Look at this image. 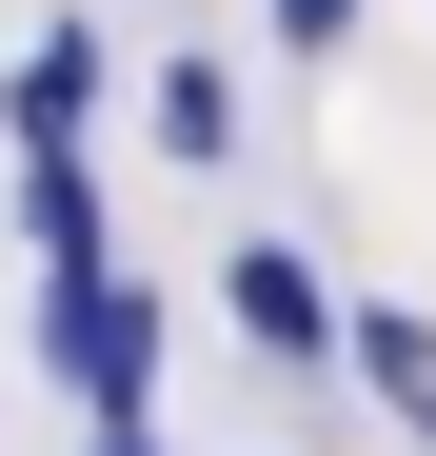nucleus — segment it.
I'll return each instance as SVG.
<instances>
[{
    "label": "nucleus",
    "mask_w": 436,
    "mask_h": 456,
    "mask_svg": "<svg viewBox=\"0 0 436 456\" xmlns=\"http://www.w3.org/2000/svg\"><path fill=\"white\" fill-rule=\"evenodd\" d=\"M139 357H159V318H139L119 278H60V377H80L119 436H139Z\"/></svg>",
    "instance_id": "1"
},
{
    "label": "nucleus",
    "mask_w": 436,
    "mask_h": 456,
    "mask_svg": "<svg viewBox=\"0 0 436 456\" xmlns=\"http://www.w3.org/2000/svg\"><path fill=\"white\" fill-rule=\"evenodd\" d=\"M238 338H258V357H337V297H318V258H278V239H258V258H238Z\"/></svg>",
    "instance_id": "2"
},
{
    "label": "nucleus",
    "mask_w": 436,
    "mask_h": 456,
    "mask_svg": "<svg viewBox=\"0 0 436 456\" xmlns=\"http://www.w3.org/2000/svg\"><path fill=\"white\" fill-rule=\"evenodd\" d=\"M20 218H40L60 278H100V179H80V139H40V159H20Z\"/></svg>",
    "instance_id": "3"
},
{
    "label": "nucleus",
    "mask_w": 436,
    "mask_h": 456,
    "mask_svg": "<svg viewBox=\"0 0 436 456\" xmlns=\"http://www.w3.org/2000/svg\"><path fill=\"white\" fill-rule=\"evenodd\" d=\"M357 377H377L397 436H436V318H397V297H377V318H357Z\"/></svg>",
    "instance_id": "4"
},
{
    "label": "nucleus",
    "mask_w": 436,
    "mask_h": 456,
    "mask_svg": "<svg viewBox=\"0 0 436 456\" xmlns=\"http://www.w3.org/2000/svg\"><path fill=\"white\" fill-rule=\"evenodd\" d=\"M0 119H20V139H80V40H40L20 80H0Z\"/></svg>",
    "instance_id": "5"
},
{
    "label": "nucleus",
    "mask_w": 436,
    "mask_h": 456,
    "mask_svg": "<svg viewBox=\"0 0 436 456\" xmlns=\"http://www.w3.org/2000/svg\"><path fill=\"white\" fill-rule=\"evenodd\" d=\"M159 139H179V159H218V139H238V100H218V60H159Z\"/></svg>",
    "instance_id": "6"
},
{
    "label": "nucleus",
    "mask_w": 436,
    "mask_h": 456,
    "mask_svg": "<svg viewBox=\"0 0 436 456\" xmlns=\"http://www.w3.org/2000/svg\"><path fill=\"white\" fill-rule=\"evenodd\" d=\"M337 20H357V0H278V40H298V60H337Z\"/></svg>",
    "instance_id": "7"
},
{
    "label": "nucleus",
    "mask_w": 436,
    "mask_h": 456,
    "mask_svg": "<svg viewBox=\"0 0 436 456\" xmlns=\"http://www.w3.org/2000/svg\"><path fill=\"white\" fill-rule=\"evenodd\" d=\"M100 456H159V436H100Z\"/></svg>",
    "instance_id": "8"
}]
</instances>
